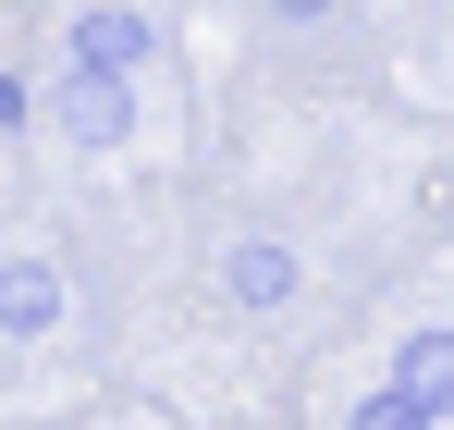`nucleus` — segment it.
Masks as SVG:
<instances>
[{"label": "nucleus", "mask_w": 454, "mask_h": 430, "mask_svg": "<svg viewBox=\"0 0 454 430\" xmlns=\"http://www.w3.org/2000/svg\"><path fill=\"white\" fill-rule=\"evenodd\" d=\"M222 295H233V307H283V295H295V246H270V234H246V246L222 259Z\"/></svg>", "instance_id": "2"}, {"label": "nucleus", "mask_w": 454, "mask_h": 430, "mask_svg": "<svg viewBox=\"0 0 454 430\" xmlns=\"http://www.w3.org/2000/svg\"><path fill=\"white\" fill-rule=\"evenodd\" d=\"M344 430H442V418H430V406H418L405 381H380V394H369V406H356Z\"/></svg>", "instance_id": "6"}, {"label": "nucleus", "mask_w": 454, "mask_h": 430, "mask_svg": "<svg viewBox=\"0 0 454 430\" xmlns=\"http://www.w3.org/2000/svg\"><path fill=\"white\" fill-rule=\"evenodd\" d=\"M393 381L430 406V418H454V332H405V357H393Z\"/></svg>", "instance_id": "5"}, {"label": "nucleus", "mask_w": 454, "mask_h": 430, "mask_svg": "<svg viewBox=\"0 0 454 430\" xmlns=\"http://www.w3.org/2000/svg\"><path fill=\"white\" fill-rule=\"evenodd\" d=\"M50 320H62V271H50V259H0V332L37 345Z\"/></svg>", "instance_id": "1"}, {"label": "nucleus", "mask_w": 454, "mask_h": 430, "mask_svg": "<svg viewBox=\"0 0 454 430\" xmlns=\"http://www.w3.org/2000/svg\"><path fill=\"white\" fill-rule=\"evenodd\" d=\"M62 123H74L86 147H123V123H136V99H123V74H74V86H62Z\"/></svg>", "instance_id": "3"}, {"label": "nucleus", "mask_w": 454, "mask_h": 430, "mask_svg": "<svg viewBox=\"0 0 454 430\" xmlns=\"http://www.w3.org/2000/svg\"><path fill=\"white\" fill-rule=\"evenodd\" d=\"M148 62V25H136V12H86L74 25V74H136Z\"/></svg>", "instance_id": "4"}]
</instances>
